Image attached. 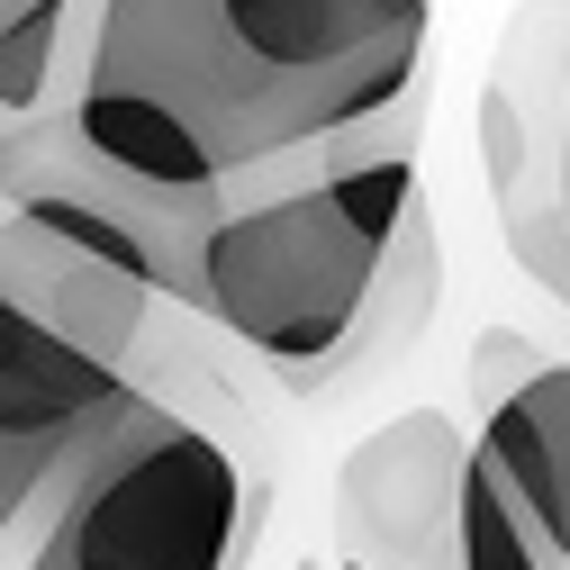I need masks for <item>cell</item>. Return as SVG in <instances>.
<instances>
[{
  "label": "cell",
  "instance_id": "obj_7",
  "mask_svg": "<svg viewBox=\"0 0 570 570\" xmlns=\"http://www.w3.org/2000/svg\"><path fill=\"white\" fill-rule=\"evenodd\" d=\"M471 435L444 407H399L335 462V534L353 570H462Z\"/></svg>",
  "mask_w": 570,
  "mask_h": 570
},
{
  "label": "cell",
  "instance_id": "obj_5",
  "mask_svg": "<svg viewBox=\"0 0 570 570\" xmlns=\"http://www.w3.org/2000/svg\"><path fill=\"white\" fill-rule=\"evenodd\" d=\"M561 127H570V0H517L480 73V181L517 272L570 308V208H561Z\"/></svg>",
  "mask_w": 570,
  "mask_h": 570
},
{
  "label": "cell",
  "instance_id": "obj_3",
  "mask_svg": "<svg viewBox=\"0 0 570 570\" xmlns=\"http://www.w3.org/2000/svg\"><path fill=\"white\" fill-rule=\"evenodd\" d=\"M263 498L236 453L173 399L127 390L10 570H245Z\"/></svg>",
  "mask_w": 570,
  "mask_h": 570
},
{
  "label": "cell",
  "instance_id": "obj_4",
  "mask_svg": "<svg viewBox=\"0 0 570 570\" xmlns=\"http://www.w3.org/2000/svg\"><path fill=\"white\" fill-rule=\"evenodd\" d=\"M0 208H28L37 227L73 236L136 281H155V299L199 308V245L218 227L227 190H190V181H146L118 155H100L73 127V100H46L28 118H0Z\"/></svg>",
  "mask_w": 570,
  "mask_h": 570
},
{
  "label": "cell",
  "instance_id": "obj_2",
  "mask_svg": "<svg viewBox=\"0 0 570 570\" xmlns=\"http://www.w3.org/2000/svg\"><path fill=\"white\" fill-rule=\"evenodd\" d=\"M199 308L291 390H335L381 344L399 353L435 308V218L416 155L218 208L199 245Z\"/></svg>",
  "mask_w": 570,
  "mask_h": 570
},
{
  "label": "cell",
  "instance_id": "obj_13",
  "mask_svg": "<svg viewBox=\"0 0 570 570\" xmlns=\"http://www.w3.org/2000/svg\"><path fill=\"white\" fill-rule=\"evenodd\" d=\"M561 208H570V127H561Z\"/></svg>",
  "mask_w": 570,
  "mask_h": 570
},
{
  "label": "cell",
  "instance_id": "obj_10",
  "mask_svg": "<svg viewBox=\"0 0 570 570\" xmlns=\"http://www.w3.org/2000/svg\"><path fill=\"white\" fill-rule=\"evenodd\" d=\"M462 570H570L543 543V525L508 498V480L480 462V444H471V471H462Z\"/></svg>",
  "mask_w": 570,
  "mask_h": 570
},
{
  "label": "cell",
  "instance_id": "obj_1",
  "mask_svg": "<svg viewBox=\"0 0 570 570\" xmlns=\"http://www.w3.org/2000/svg\"><path fill=\"white\" fill-rule=\"evenodd\" d=\"M435 0H100L73 127L146 181L227 190L425 82Z\"/></svg>",
  "mask_w": 570,
  "mask_h": 570
},
{
  "label": "cell",
  "instance_id": "obj_11",
  "mask_svg": "<svg viewBox=\"0 0 570 570\" xmlns=\"http://www.w3.org/2000/svg\"><path fill=\"white\" fill-rule=\"evenodd\" d=\"M63 28H73V0H0V118H28L55 100Z\"/></svg>",
  "mask_w": 570,
  "mask_h": 570
},
{
  "label": "cell",
  "instance_id": "obj_12",
  "mask_svg": "<svg viewBox=\"0 0 570 570\" xmlns=\"http://www.w3.org/2000/svg\"><path fill=\"white\" fill-rule=\"evenodd\" d=\"M534 363H543V344H534V335H517V326H480V344H471V399H480V407H489V399H508Z\"/></svg>",
  "mask_w": 570,
  "mask_h": 570
},
{
  "label": "cell",
  "instance_id": "obj_8",
  "mask_svg": "<svg viewBox=\"0 0 570 570\" xmlns=\"http://www.w3.org/2000/svg\"><path fill=\"white\" fill-rule=\"evenodd\" d=\"M0 291H10L37 326H55L63 344H82L91 363H118V372L136 363L146 317H155V281H136L127 263L37 227L28 208L0 218Z\"/></svg>",
  "mask_w": 570,
  "mask_h": 570
},
{
  "label": "cell",
  "instance_id": "obj_9",
  "mask_svg": "<svg viewBox=\"0 0 570 570\" xmlns=\"http://www.w3.org/2000/svg\"><path fill=\"white\" fill-rule=\"evenodd\" d=\"M480 462L508 480V498L543 525V543L570 561V363H543L508 390V399H489L480 407Z\"/></svg>",
  "mask_w": 570,
  "mask_h": 570
},
{
  "label": "cell",
  "instance_id": "obj_6",
  "mask_svg": "<svg viewBox=\"0 0 570 570\" xmlns=\"http://www.w3.org/2000/svg\"><path fill=\"white\" fill-rule=\"evenodd\" d=\"M127 390L136 381L118 363H91L82 344H63L0 291V561L28 552L55 489L73 480L82 444L118 416Z\"/></svg>",
  "mask_w": 570,
  "mask_h": 570
}]
</instances>
